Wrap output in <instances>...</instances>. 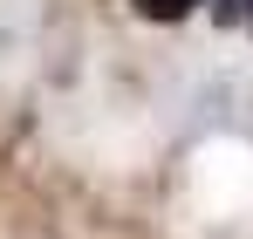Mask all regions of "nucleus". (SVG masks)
<instances>
[{
	"mask_svg": "<svg viewBox=\"0 0 253 239\" xmlns=\"http://www.w3.org/2000/svg\"><path fill=\"white\" fill-rule=\"evenodd\" d=\"M226 21H247L253 28V0H226Z\"/></svg>",
	"mask_w": 253,
	"mask_h": 239,
	"instance_id": "f03ea898",
	"label": "nucleus"
},
{
	"mask_svg": "<svg viewBox=\"0 0 253 239\" xmlns=\"http://www.w3.org/2000/svg\"><path fill=\"white\" fill-rule=\"evenodd\" d=\"M192 7H199V0H137V14H144V21H185Z\"/></svg>",
	"mask_w": 253,
	"mask_h": 239,
	"instance_id": "f257e3e1",
	"label": "nucleus"
}]
</instances>
